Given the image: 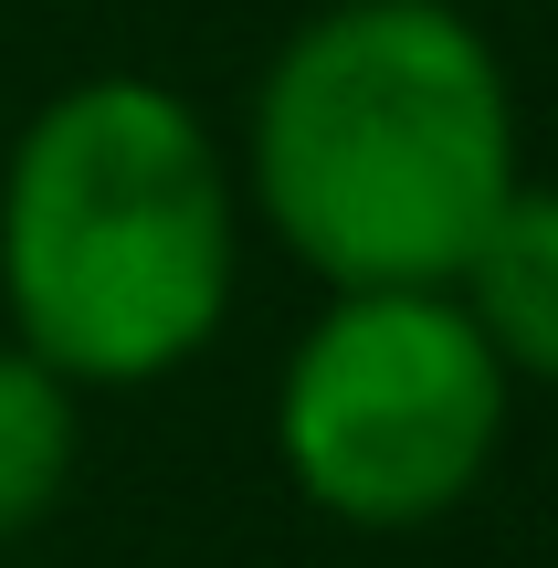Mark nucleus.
Instances as JSON below:
<instances>
[{"mask_svg": "<svg viewBox=\"0 0 558 568\" xmlns=\"http://www.w3.org/2000/svg\"><path fill=\"white\" fill-rule=\"evenodd\" d=\"M243 211L295 274L454 284L527 180L517 74L464 0H316L243 95Z\"/></svg>", "mask_w": 558, "mask_h": 568, "instance_id": "f257e3e1", "label": "nucleus"}, {"mask_svg": "<svg viewBox=\"0 0 558 568\" xmlns=\"http://www.w3.org/2000/svg\"><path fill=\"white\" fill-rule=\"evenodd\" d=\"M232 138L159 74H74L0 159V337L84 400H126L222 347L243 305Z\"/></svg>", "mask_w": 558, "mask_h": 568, "instance_id": "f03ea898", "label": "nucleus"}, {"mask_svg": "<svg viewBox=\"0 0 558 568\" xmlns=\"http://www.w3.org/2000/svg\"><path fill=\"white\" fill-rule=\"evenodd\" d=\"M517 379L454 284H348L295 326L274 368V464L295 506L348 537H422L496 474Z\"/></svg>", "mask_w": 558, "mask_h": 568, "instance_id": "7ed1b4c3", "label": "nucleus"}, {"mask_svg": "<svg viewBox=\"0 0 558 568\" xmlns=\"http://www.w3.org/2000/svg\"><path fill=\"white\" fill-rule=\"evenodd\" d=\"M454 305L517 389H558V180H517L506 211L475 232Z\"/></svg>", "mask_w": 558, "mask_h": 568, "instance_id": "20e7f679", "label": "nucleus"}, {"mask_svg": "<svg viewBox=\"0 0 558 568\" xmlns=\"http://www.w3.org/2000/svg\"><path fill=\"white\" fill-rule=\"evenodd\" d=\"M84 474V389L42 368L21 337H0V558L63 516Z\"/></svg>", "mask_w": 558, "mask_h": 568, "instance_id": "39448f33", "label": "nucleus"}, {"mask_svg": "<svg viewBox=\"0 0 558 568\" xmlns=\"http://www.w3.org/2000/svg\"><path fill=\"white\" fill-rule=\"evenodd\" d=\"M0 568H21V558H0Z\"/></svg>", "mask_w": 558, "mask_h": 568, "instance_id": "423d86ee", "label": "nucleus"}]
</instances>
